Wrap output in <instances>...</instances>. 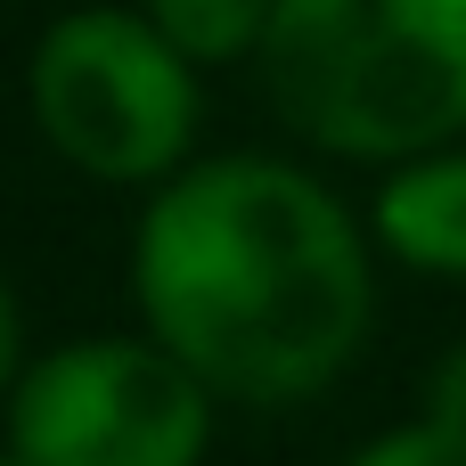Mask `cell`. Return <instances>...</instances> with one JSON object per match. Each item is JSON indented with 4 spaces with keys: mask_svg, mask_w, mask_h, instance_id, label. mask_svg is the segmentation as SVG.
I'll return each instance as SVG.
<instances>
[{
    "mask_svg": "<svg viewBox=\"0 0 466 466\" xmlns=\"http://www.w3.org/2000/svg\"><path fill=\"white\" fill-rule=\"evenodd\" d=\"M344 466H466V418H451V410H426L418 426L377 434L369 451H352Z\"/></svg>",
    "mask_w": 466,
    "mask_h": 466,
    "instance_id": "cell-7",
    "label": "cell"
},
{
    "mask_svg": "<svg viewBox=\"0 0 466 466\" xmlns=\"http://www.w3.org/2000/svg\"><path fill=\"white\" fill-rule=\"evenodd\" d=\"M147 336L213 393L287 410L328 393L377 319L369 229L279 156H213L164 180L131 238Z\"/></svg>",
    "mask_w": 466,
    "mask_h": 466,
    "instance_id": "cell-1",
    "label": "cell"
},
{
    "mask_svg": "<svg viewBox=\"0 0 466 466\" xmlns=\"http://www.w3.org/2000/svg\"><path fill=\"white\" fill-rule=\"evenodd\" d=\"M33 131L106 188H164L197 147V66L139 8H66L25 57Z\"/></svg>",
    "mask_w": 466,
    "mask_h": 466,
    "instance_id": "cell-3",
    "label": "cell"
},
{
    "mask_svg": "<svg viewBox=\"0 0 466 466\" xmlns=\"http://www.w3.org/2000/svg\"><path fill=\"white\" fill-rule=\"evenodd\" d=\"M139 16L188 66H238V57H262L279 0H139Z\"/></svg>",
    "mask_w": 466,
    "mask_h": 466,
    "instance_id": "cell-6",
    "label": "cell"
},
{
    "mask_svg": "<svg viewBox=\"0 0 466 466\" xmlns=\"http://www.w3.org/2000/svg\"><path fill=\"white\" fill-rule=\"evenodd\" d=\"M213 393L156 336H82L25 360L8 393V451L25 466H197Z\"/></svg>",
    "mask_w": 466,
    "mask_h": 466,
    "instance_id": "cell-4",
    "label": "cell"
},
{
    "mask_svg": "<svg viewBox=\"0 0 466 466\" xmlns=\"http://www.w3.org/2000/svg\"><path fill=\"white\" fill-rule=\"evenodd\" d=\"M262 74L328 156H442L466 131V0H279Z\"/></svg>",
    "mask_w": 466,
    "mask_h": 466,
    "instance_id": "cell-2",
    "label": "cell"
},
{
    "mask_svg": "<svg viewBox=\"0 0 466 466\" xmlns=\"http://www.w3.org/2000/svg\"><path fill=\"white\" fill-rule=\"evenodd\" d=\"M16 377H25V319H16V295H8V279H0V410H8V393H16Z\"/></svg>",
    "mask_w": 466,
    "mask_h": 466,
    "instance_id": "cell-8",
    "label": "cell"
},
{
    "mask_svg": "<svg viewBox=\"0 0 466 466\" xmlns=\"http://www.w3.org/2000/svg\"><path fill=\"white\" fill-rule=\"evenodd\" d=\"M377 246L410 270L466 279V156H418L393 164V180L377 188Z\"/></svg>",
    "mask_w": 466,
    "mask_h": 466,
    "instance_id": "cell-5",
    "label": "cell"
},
{
    "mask_svg": "<svg viewBox=\"0 0 466 466\" xmlns=\"http://www.w3.org/2000/svg\"><path fill=\"white\" fill-rule=\"evenodd\" d=\"M0 466H25V459H16V451H0Z\"/></svg>",
    "mask_w": 466,
    "mask_h": 466,
    "instance_id": "cell-9",
    "label": "cell"
}]
</instances>
